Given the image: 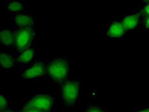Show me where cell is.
Instances as JSON below:
<instances>
[{"label": "cell", "mask_w": 149, "mask_h": 112, "mask_svg": "<svg viewBox=\"0 0 149 112\" xmlns=\"http://www.w3.org/2000/svg\"><path fill=\"white\" fill-rule=\"evenodd\" d=\"M72 57L56 56L49 61L46 77L49 80L60 85L71 78Z\"/></svg>", "instance_id": "cell-1"}, {"label": "cell", "mask_w": 149, "mask_h": 112, "mask_svg": "<svg viewBox=\"0 0 149 112\" xmlns=\"http://www.w3.org/2000/svg\"><path fill=\"white\" fill-rule=\"evenodd\" d=\"M82 93L81 77H71L61 85L63 105L67 109L73 108L79 101Z\"/></svg>", "instance_id": "cell-2"}, {"label": "cell", "mask_w": 149, "mask_h": 112, "mask_svg": "<svg viewBox=\"0 0 149 112\" xmlns=\"http://www.w3.org/2000/svg\"><path fill=\"white\" fill-rule=\"evenodd\" d=\"M56 99L49 94L37 93L31 95L21 104V108H29L42 112H52Z\"/></svg>", "instance_id": "cell-3"}, {"label": "cell", "mask_w": 149, "mask_h": 112, "mask_svg": "<svg viewBox=\"0 0 149 112\" xmlns=\"http://www.w3.org/2000/svg\"><path fill=\"white\" fill-rule=\"evenodd\" d=\"M14 32V45L12 51L18 53L35 46L36 41L35 26L19 30L13 29Z\"/></svg>", "instance_id": "cell-4"}, {"label": "cell", "mask_w": 149, "mask_h": 112, "mask_svg": "<svg viewBox=\"0 0 149 112\" xmlns=\"http://www.w3.org/2000/svg\"><path fill=\"white\" fill-rule=\"evenodd\" d=\"M49 61L40 60L28 66L21 67L20 78L22 81L35 82L42 77L46 76Z\"/></svg>", "instance_id": "cell-5"}, {"label": "cell", "mask_w": 149, "mask_h": 112, "mask_svg": "<svg viewBox=\"0 0 149 112\" xmlns=\"http://www.w3.org/2000/svg\"><path fill=\"white\" fill-rule=\"evenodd\" d=\"M15 30L27 28L31 26H35V17L29 12L24 11L11 16Z\"/></svg>", "instance_id": "cell-6"}, {"label": "cell", "mask_w": 149, "mask_h": 112, "mask_svg": "<svg viewBox=\"0 0 149 112\" xmlns=\"http://www.w3.org/2000/svg\"><path fill=\"white\" fill-rule=\"evenodd\" d=\"M126 31L121 20H114L108 23L107 37L108 40H119L126 35Z\"/></svg>", "instance_id": "cell-7"}, {"label": "cell", "mask_w": 149, "mask_h": 112, "mask_svg": "<svg viewBox=\"0 0 149 112\" xmlns=\"http://www.w3.org/2000/svg\"><path fill=\"white\" fill-rule=\"evenodd\" d=\"M14 54L17 66L21 67L28 66L35 61L36 47L35 46H33L21 52Z\"/></svg>", "instance_id": "cell-8"}, {"label": "cell", "mask_w": 149, "mask_h": 112, "mask_svg": "<svg viewBox=\"0 0 149 112\" xmlns=\"http://www.w3.org/2000/svg\"><path fill=\"white\" fill-rule=\"evenodd\" d=\"M126 32L136 30L140 25V15L137 10L129 12L120 19Z\"/></svg>", "instance_id": "cell-9"}, {"label": "cell", "mask_w": 149, "mask_h": 112, "mask_svg": "<svg viewBox=\"0 0 149 112\" xmlns=\"http://www.w3.org/2000/svg\"><path fill=\"white\" fill-rule=\"evenodd\" d=\"M15 56L13 52L1 51L0 53V69L3 71H13L16 67Z\"/></svg>", "instance_id": "cell-10"}, {"label": "cell", "mask_w": 149, "mask_h": 112, "mask_svg": "<svg viewBox=\"0 0 149 112\" xmlns=\"http://www.w3.org/2000/svg\"><path fill=\"white\" fill-rule=\"evenodd\" d=\"M0 44L13 50L14 45V32L10 26H3L0 28Z\"/></svg>", "instance_id": "cell-11"}, {"label": "cell", "mask_w": 149, "mask_h": 112, "mask_svg": "<svg viewBox=\"0 0 149 112\" xmlns=\"http://www.w3.org/2000/svg\"><path fill=\"white\" fill-rule=\"evenodd\" d=\"M5 14L6 15H14L24 12L26 3L22 0H6Z\"/></svg>", "instance_id": "cell-12"}, {"label": "cell", "mask_w": 149, "mask_h": 112, "mask_svg": "<svg viewBox=\"0 0 149 112\" xmlns=\"http://www.w3.org/2000/svg\"><path fill=\"white\" fill-rule=\"evenodd\" d=\"M82 112H107V111L101 104L89 103L84 108Z\"/></svg>", "instance_id": "cell-13"}, {"label": "cell", "mask_w": 149, "mask_h": 112, "mask_svg": "<svg viewBox=\"0 0 149 112\" xmlns=\"http://www.w3.org/2000/svg\"><path fill=\"white\" fill-rule=\"evenodd\" d=\"M140 19L149 15V1H142L138 9Z\"/></svg>", "instance_id": "cell-14"}, {"label": "cell", "mask_w": 149, "mask_h": 112, "mask_svg": "<svg viewBox=\"0 0 149 112\" xmlns=\"http://www.w3.org/2000/svg\"><path fill=\"white\" fill-rule=\"evenodd\" d=\"M10 100L5 94H0V111H2L9 108Z\"/></svg>", "instance_id": "cell-15"}, {"label": "cell", "mask_w": 149, "mask_h": 112, "mask_svg": "<svg viewBox=\"0 0 149 112\" xmlns=\"http://www.w3.org/2000/svg\"><path fill=\"white\" fill-rule=\"evenodd\" d=\"M140 25L143 26L144 30H149V15L140 19Z\"/></svg>", "instance_id": "cell-16"}, {"label": "cell", "mask_w": 149, "mask_h": 112, "mask_svg": "<svg viewBox=\"0 0 149 112\" xmlns=\"http://www.w3.org/2000/svg\"><path fill=\"white\" fill-rule=\"evenodd\" d=\"M18 112H42L39 111L38 110H33V109H29V108H20L18 110Z\"/></svg>", "instance_id": "cell-17"}, {"label": "cell", "mask_w": 149, "mask_h": 112, "mask_svg": "<svg viewBox=\"0 0 149 112\" xmlns=\"http://www.w3.org/2000/svg\"><path fill=\"white\" fill-rule=\"evenodd\" d=\"M133 112H149V108H135Z\"/></svg>", "instance_id": "cell-18"}, {"label": "cell", "mask_w": 149, "mask_h": 112, "mask_svg": "<svg viewBox=\"0 0 149 112\" xmlns=\"http://www.w3.org/2000/svg\"><path fill=\"white\" fill-rule=\"evenodd\" d=\"M0 112H18V110H13L11 109V108H7V109H6L5 110H3L2 111H0Z\"/></svg>", "instance_id": "cell-19"}]
</instances>
